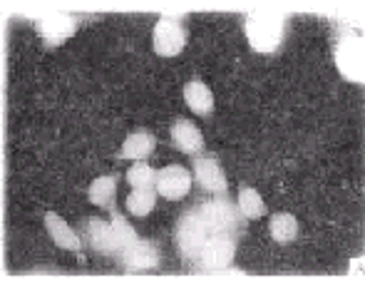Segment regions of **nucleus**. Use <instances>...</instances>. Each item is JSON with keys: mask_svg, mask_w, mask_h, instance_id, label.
Wrapping results in <instances>:
<instances>
[{"mask_svg": "<svg viewBox=\"0 0 365 298\" xmlns=\"http://www.w3.org/2000/svg\"><path fill=\"white\" fill-rule=\"evenodd\" d=\"M246 219L229 197L199 202L179 214L174 244L192 274H221L231 269Z\"/></svg>", "mask_w": 365, "mask_h": 298, "instance_id": "1", "label": "nucleus"}, {"mask_svg": "<svg viewBox=\"0 0 365 298\" xmlns=\"http://www.w3.org/2000/svg\"><path fill=\"white\" fill-rule=\"evenodd\" d=\"M80 239L90 246L92 251L102 256H112L120 259V254L130 244H135L140 236L132 229V224L122 217L117 209H110V222H102L97 217H87L80 224Z\"/></svg>", "mask_w": 365, "mask_h": 298, "instance_id": "2", "label": "nucleus"}, {"mask_svg": "<svg viewBox=\"0 0 365 298\" xmlns=\"http://www.w3.org/2000/svg\"><path fill=\"white\" fill-rule=\"evenodd\" d=\"M244 33L256 53H276L289 35V13L281 10H254L246 15Z\"/></svg>", "mask_w": 365, "mask_h": 298, "instance_id": "3", "label": "nucleus"}, {"mask_svg": "<svg viewBox=\"0 0 365 298\" xmlns=\"http://www.w3.org/2000/svg\"><path fill=\"white\" fill-rule=\"evenodd\" d=\"M154 53L162 55V58H174L184 50L187 45V28H184L182 18L177 15H162L154 25Z\"/></svg>", "mask_w": 365, "mask_h": 298, "instance_id": "4", "label": "nucleus"}, {"mask_svg": "<svg viewBox=\"0 0 365 298\" xmlns=\"http://www.w3.org/2000/svg\"><path fill=\"white\" fill-rule=\"evenodd\" d=\"M194 179L202 192L212 194V197H229V182H226L217 154L202 152L194 157Z\"/></svg>", "mask_w": 365, "mask_h": 298, "instance_id": "5", "label": "nucleus"}, {"mask_svg": "<svg viewBox=\"0 0 365 298\" xmlns=\"http://www.w3.org/2000/svg\"><path fill=\"white\" fill-rule=\"evenodd\" d=\"M192 179L194 177L182 164H169V167L157 172V184H154V189H157L159 197L169 199V202H179V199L187 197L189 189H192Z\"/></svg>", "mask_w": 365, "mask_h": 298, "instance_id": "6", "label": "nucleus"}, {"mask_svg": "<svg viewBox=\"0 0 365 298\" xmlns=\"http://www.w3.org/2000/svg\"><path fill=\"white\" fill-rule=\"evenodd\" d=\"M35 30L48 45H63L77 30V18L70 13H48L35 20Z\"/></svg>", "mask_w": 365, "mask_h": 298, "instance_id": "7", "label": "nucleus"}, {"mask_svg": "<svg viewBox=\"0 0 365 298\" xmlns=\"http://www.w3.org/2000/svg\"><path fill=\"white\" fill-rule=\"evenodd\" d=\"M336 58L341 73L353 82L363 80V43L358 35H348L341 38L336 45Z\"/></svg>", "mask_w": 365, "mask_h": 298, "instance_id": "8", "label": "nucleus"}, {"mask_svg": "<svg viewBox=\"0 0 365 298\" xmlns=\"http://www.w3.org/2000/svg\"><path fill=\"white\" fill-rule=\"evenodd\" d=\"M117 264L125 271H145V269H154L159 264V251L152 241L147 239H137L135 244H130L125 251L120 254Z\"/></svg>", "mask_w": 365, "mask_h": 298, "instance_id": "9", "label": "nucleus"}, {"mask_svg": "<svg viewBox=\"0 0 365 298\" xmlns=\"http://www.w3.org/2000/svg\"><path fill=\"white\" fill-rule=\"evenodd\" d=\"M172 142L174 147L179 149V152L184 154H192V157H197V154H202L204 149V135L202 130H199L194 122L189 120H177L172 125Z\"/></svg>", "mask_w": 365, "mask_h": 298, "instance_id": "10", "label": "nucleus"}, {"mask_svg": "<svg viewBox=\"0 0 365 298\" xmlns=\"http://www.w3.org/2000/svg\"><path fill=\"white\" fill-rule=\"evenodd\" d=\"M45 229H48L50 239L55 241L58 246L63 249H70V251H80L82 249V239L80 234L73 229V226L65 224V219H60L55 212H45Z\"/></svg>", "mask_w": 365, "mask_h": 298, "instance_id": "11", "label": "nucleus"}, {"mask_svg": "<svg viewBox=\"0 0 365 298\" xmlns=\"http://www.w3.org/2000/svg\"><path fill=\"white\" fill-rule=\"evenodd\" d=\"M154 147H157V137L147 130H137L125 140V145L120 149V159H135V162H142V159H147L149 154L154 152Z\"/></svg>", "mask_w": 365, "mask_h": 298, "instance_id": "12", "label": "nucleus"}, {"mask_svg": "<svg viewBox=\"0 0 365 298\" xmlns=\"http://www.w3.org/2000/svg\"><path fill=\"white\" fill-rule=\"evenodd\" d=\"M184 100H187L189 110H192L194 115H202V117L212 115L214 95L204 82H199V80L187 82V85H184Z\"/></svg>", "mask_w": 365, "mask_h": 298, "instance_id": "13", "label": "nucleus"}, {"mask_svg": "<svg viewBox=\"0 0 365 298\" xmlns=\"http://www.w3.org/2000/svg\"><path fill=\"white\" fill-rule=\"evenodd\" d=\"M115 194H117V177L107 174V177H97L87 189V197L92 204L105 209H115Z\"/></svg>", "mask_w": 365, "mask_h": 298, "instance_id": "14", "label": "nucleus"}, {"mask_svg": "<svg viewBox=\"0 0 365 298\" xmlns=\"http://www.w3.org/2000/svg\"><path fill=\"white\" fill-rule=\"evenodd\" d=\"M239 212H241V217L244 219H259V217H264L266 214V204H264V199H261V194L256 192V189H251V187H241V192H239Z\"/></svg>", "mask_w": 365, "mask_h": 298, "instance_id": "15", "label": "nucleus"}, {"mask_svg": "<svg viewBox=\"0 0 365 298\" xmlns=\"http://www.w3.org/2000/svg\"><path fill=\"white\" fill-rule=\"evenodd\" d=\"M298 234V222L293 214H274L271 217V236L279 244H291Z\"/></svg>", "mask_w": 365, "mask_h": 298, "instance_id": "16", "label": "nucleus"}, {"mask_svg": "<svg viewBox=\"0 0 365 298\" xmlns=\"http://www.w3.org/2000/svg\"><path fill=\"white\" fill-rule=\"evenodd\" d=\"M154 202H157V192L154 189H135V192L127 197V209L135 217H147L154 209Z\"/></svg>", "mask_w": 365, "mask_h": 298, "instance_id": "17", "label": "nucleus"}, {"mask_svg": "<svg viewBox=\"0 0 365 298\" xmlns=\"http://www.w3.org/2000/svg\"><path fill=\"white\" fill-rule=\"evenodd\" d=\"M127 184H130L132 189H154V184H157V172L145 162H135L130 167V172H127Z\"/></svg>", "mask_w": 365, "mask_h": 298, "instance_id": "18", "label": "nucleus"}]
</instances>
